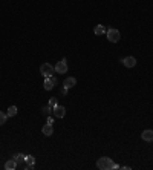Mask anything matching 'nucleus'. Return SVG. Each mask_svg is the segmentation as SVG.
Wrapping results in <instances>:
<instances>
[{"mask_svg":"<svg viewBox=\"0 0 153 170\" xmlns=\"http://www.w3.org/2000/svg\"><path fill=\"white\" fill-rule=\"evenodd\" d=\"M54 72H55V66H52V64H49V63H43V64L40 66V74L43 77H51Z\"/></svg>","mask_w":153,"mask_h":170,"instance_id":"obj_2","label":"nucleus"},{"mask_svg":"<svg viewBox=\"0 0 153 170\" xmlns=\"http://www.w3.org/2000/svg\"><path fill=\"white\" fill-rule=\"evenodd\" d=\"M106 34H107V40H109L110 43H116V41H119V38H121V34H119L118 29H107Z\"/></svg>","mask_w":153,"mask_h":170,"instance_id":"obj_3","label":"nucleus"},{"mask_svg":"<svg viewBox=\"0 0 153 170\" xmlns=\"http://www.w3.org/2000/svg\"><path fill=\"white\" fill-rule=\"evenodd\" d=\"M141 138L144 139V141H153V130H144V132L141 133Z\"/></svg>","mask_w":153,"mask_h":170,"instance_id":"obj_10","label":"nucleus"},{"mask_svg":"<svg viewBox=\"0 0 153 170\" xmlns=\"http://www.w3.org/2000/svg\"><path fill=\"white\" fill-rule=\"evenodd\" d=\"M96 167L101 170H112V169H119V166H116L114 159H110L109 156H101L96 161Z\"/></svg>","mask_w":153,"mask_h":170,"instance_id":"obj_1","label":"nucleus"},{"mask_svg":"<svg viewBox=\"0 0 153 170\" xmlns=\"http://www.w3.org/2000/svg\"><path fill=\"white\" fill-rule=\"evenodd\" d=\"M6 118H8V115L5 112H0V126H3L5 123H6Z\"/></svg>","mask_w":153,"mask_h":170,"instance_id":"obj_16","label":"nucleus"},{"mask_svg":"<svg viewBox=\"0 0 153 170\" xmlns=\"http://www.w3.org/2000/svg\"><path fill=\"white\" fill-rule=\"evenodd\" d=\"M52 112H54V115L57 116V118H64V115H66V109L63 107V106H55L54 109H52Z\"/></svg>","mask_w":153,"mask_h":170,"instance_id":"obj_7","label":"nucleus"},{"mask_svg":"<svg viewBox=\"0 0 153 170\" xmlns=\"http://www.w3.org/2000/svg\"><path fill=\"white\" fill-rule=\"evenodd\" d=\"M55 72H57V74H66V72H67V63H66L64 58L60 60L57 64H55Z\"/></svg>","mask_w":153,"mask_h":170,"instance_id":"obj_5","label":"nucleus"},{"mask_svg":"<svg viewBox=\"0 0 153 170\" xmlns=\"http://www.w3.org/2000/svg\"><path fill=\"white\" fill-rule=\"evenodd\" d=\"M51 111H52V107H51L49 104L43 107V113H44V115H49V113H51Z\"/></svg>","mask_w":153,"mask_h":170,"instance_id":"obj_17","label":"nucleus"},{"mask_svg":"<svg viewBox=\"0 0 153 170\" xmlns=\"http://www.w3.org/2000/svg\"><path fill=\"white\" fill-rule=\"evenodd\" d=\"M41 132H43L44 136H52V135H54V126L48 123V124H44V126L41 127Z\"/></svg>","mask_w":153,"mask_h":170,"instance_id":"obj_8","label":"nucleus"},{"mask_svg":"<svg viewBox=\"0 0 153 170\" xmlns=\"http://www.w3.org/2000/svg\"><path fill=\"white\" fill-rule=\"evenodd\" d=\"M121 61H123V64H124L126 68H135V66H136V58H135V57H132V55L123 58Z\"/></svg>","mask_w":153,"mask_h":170,"instance_id":"obj_6","label":"nucleus"},{"mask_svg":"<svg viewBox=\"0 0 153 170\" xmlns=\"http://www.w3.org/2000/svg\"><path fill=\"white\" fill-rule=\"evenodd\" d=\"M67 91H69V89H66V87H63V89H61V94H63V95H66V94H67Z\"/></svg>","mask_w":153,"mask_h":170,"instance_id":"obj_19","label":"nucleus"},{"mask_svg":"<svg viewBox=\"0 0 153 170\" xmlns=\"http://www.w3.org/2000/svg\"><path fill=\"white\" fill-rule=\"evenodd\" d=\"M48 123H49V124H54V120H52V118L49 116V118H48Z\"/></svg>","mask_w":153,"mask_h":170,"instance_id":"obj_20","label":"nucleus"},{"mask_svg":"<svg viewBox=\"0 0 153 170\" xmlns=\"http://www.w3.org/2000/svg\"><path fill=\"white\" fill-rule=\"evenodd\" d=\"M6 115H8V116H16V115H17V107H16V106H11V107L8 109Z\"/></svg>","mask_w":153,"mask_h":170,"instance_id":"obj_15","label":"nucleus"},{"mask_svg":"<svg viewBox=\"0 0 153 170\" xmlns=\"http://www.w3.org/2000/svg\"><path fill=\"white\" fill-rule=\"evenodd\" d=\"M14 159H16L17 166H20L21 163H25V155H23V153H17V155L14 156Z\"/></svg>","mask_w":153,"mask_h":170,"instance_id":"obj_14","label":"nucleus"},{"mask_svg":"<svg viewBox=\"0 0 153 170\" xmlns=\"http://www.w3.org/2000/svg\"><path fill=\"white\" fill-rule=\"evenodd\" d=\"M16 167H19V166H17V163H16V159H9V161H6V163H5V169H6V170H14Z\"/></svg>","mask_w":153,"mask_h":170,"instance_id":"obj_11","label":"nucleus"},{"mask_svg":"<svg viewBox=\"0 0 153 170\" xmlns=\"http://www.w3.org/2000/svg\"><path fill=\"white\" fill-rule=\"evenodd\" d=\"M57 84V78L55 77H44V83H43V87L46 89V91H52L54 89V86Z\"/></svg>","mask_w":153,"mask_h":170,"instance_id":"obj_4","label":"nucleus"},{"mask_svg":"<svg viewBox=\"0 0 153 170\" xmlns=\"http://www.w3.org/2000/svg\"><path fill=\"white\" fill-rule=\"evenodd\" d=\"M76 86V80L74 77H67V78H64V83H63V87H66V89H71V87H74Z\"/></svg>","mask_w":153,"mask_h":170,"instance_id":"obj_9","label":"nucleus"},{"mask_svg":"<svg viewBox=\"0 0 153 170\" xmlns=\"http://www.w3.org/2000/svg\"><path fill=\"white\" fill-rule=\"evenodd\" d=\"M49 106L54 109V107L57 106V100H55V98H51V100H49Z\"/></svg>","mask_w":153,"mask_h":170,"instance_id":"obj_18","label":"nucleus"},{"mask_svg":"<svg viewBox=\"0 0 153 170\" xmlns=\"http://www.w3.org/2000/svg\"><path fill=\"white\" fill-rule=\"evenodd\" d=\"M25 163H26L28 166H34V163H35V158H34L32 155H25Z\"/></svg>","mask_w":153,"mask_h":170,"instance_id":"obj_12","label":"nucleus"},{"mask_svg":"<svg viewBox=\"0 0 153 170\" xmlns=\"http://www.w3.org/2000/svg\"><path fill=\"white\" fill-rule=\"evenodd\" d=\"M94 32H95V35H103V34L106 32V28H104L103 25H98V26L95 28V31H94Z\"/></svg>","mask_w":153,"mask_h":170,"instance_id":"obj_13","label":"nucleus"}]
</instances>
